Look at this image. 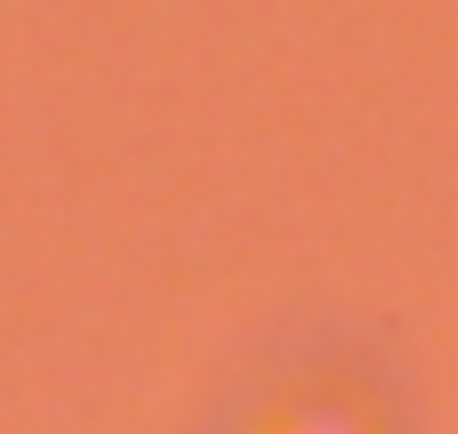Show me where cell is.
<instances>
[{"label":"cell","mask_w":458,"mask_h":434,"mask_svg":"<svg viewBox=\"0 0 458 434\" xmlns=\"http://www.w3.org/2000/svg\"><path fill=\"white\" fill-rule=\"evenodd\" d=\"M394 419H403V395L378 346L306 330L298 346H274L250 370L217 434H394Z\"/></svg>","instance_id":"cell-1"}]
</instances>
